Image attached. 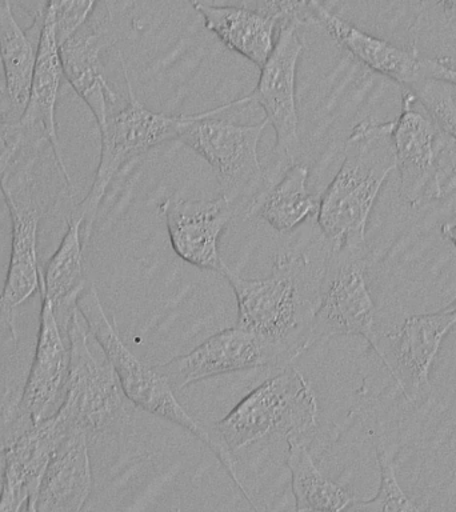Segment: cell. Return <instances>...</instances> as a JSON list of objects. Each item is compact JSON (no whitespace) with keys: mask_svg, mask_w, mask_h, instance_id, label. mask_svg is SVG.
Returning <instances> with one entry per match:
<instances>
[{"mask_svg":"<svg viewBox=\"0 0 456 512\" xmlns=\"http://www.w3.org/2000/svg\"><path fill=\"white\" fill-rule=\"evenodd\" d=\"M68 430L56 415L31 424L4 448L0 512H35L36 496L52 456Z\"/></svg>","mask_w":456,"mask_h":512,"instance_id":"obj_16","label":"cell"},{"mask_svg":"<svg viewBox=\"0 0 456 512\" xmlns=\"http://www.w3.org/2000/svg\"><path fill=\"white\" fill-rule=\"evenodd\" d=\"M266 366H279L275 355L258 336L238 326L210 336L186 355L158 364L175 391L214 376Z\"/></svg>","mask_w":456,"mask_h":512,"instance_id":"obj_14","label":"cell"},{"mask_svg":"<svg viewBox=\"0 0 456 512\" xmlns=\"http://www.w3.org/2000/svg\"><path fill=\"white\" fill-rule=\"evenodd\" d=\"M239 207L223 195L212 200L168 196L159 206L172 250L192 266L224 274L228 266L219 251V240Z\"/></svg>","mask_w":456,"mask_h":512,"instance_id":"obj_13","label":"cell"},{"mask_svg":"<svg viewBox=\"0 0 456 512\" xmlns=\"http://www.w3.org/2000/svg\"><path fill=\"white\" fill-rule=\"evenodd\" d=\"M43 299L34 363L20 400L31 424L51 418L62 406L70 367V348L64 344L62 326L50 300Z\"/></svg>","mask_w":456,"mask_h":512,"instance_id":"obj_18","label":"cell"},{"mask_svg":"<svg viewBox=\"0 0 456 512\" xmlns=\"http://www.w3.org/2000/svg\"><path fill=\"white\" fill-rule=\"evenodd\" d=\"M367 267V247L328 246L307 350L340 335L363 336L376 350L380 332L376 328V307L368 286Z\"/></svg>","mask_w":456,"mask_h":512,"instance_id":"obj_9","label":"cell"},{"mask_svg":"<svg viewBox=\"0 0 456 512\" xmlns=\"http://www.w3.org/2000/svg\"><path fill=\"white\" fill-rule=\"evenodd\" d=\"M287 466L291 472L292 494L296 511H344L355 502V496L327 478L316 466L308 440H287Z\"/></svg>","mask_w":456,"mask_h":512,"instance_id":"obj_25","label":"cell"},{"mask_svg":"<svg viewBox=\"0 0 456 512\" xmlns=\"http://www.w3.org/2000/svg\"><path fill=\"white\" fill-rule=\"evenodd\" d=\"M76 307L86 320L88 330L96 343L110 359L122 383L124 394L132 404L152 415L178 424L206 444L216 455L218 447L211 431L192 418L186 408L179 403L174 388L166 375L159 370L158 364L151 366L144 362L124 344L114 324L108 319L95 286L84 288L76 300Z\"/></svg>","mask_w":456,"mask_h":512,"instance_id":"obj_8","label":"cell"},{"mask_svg":"<svg viewBox=\"0 0 456 512\" xmlns=\"http://www.w3.org/2000/svg\"><path fill=\"white\" fill-rule=\"evenodd\" d=\"M38 148L24 147V160L20 163L19 154L12 160L0 179V190L6 200L11 218L10 263L0 306L4 311H12L39 287L42 272L39 270L38 226L40 214L34 198L35 180L32 178V162Z\"/></svg>","mask_w":456,"mask_h":512,"instance_id":"obj_11","label":"cell"},{"mask_svg":"<svg viewBox=\"0 0 456 512\" xmlns=\"http://www.w3.org/2000/svg\"><path fill=\"white\" fill-rule=\"evenodd\" d=\"M375 451L380 471L378 494L370 500L356 499L348 511H424V508L400 486L394 460L384 444L376 442Z\"/></svg>","mask_w":456,"mask_h":512,"instance_id":"obj_26","label":"cell"},{"mask_svg":"<svg viewBox=\"0 0 456 512\" xmlns=\"http://www.w3.org/2000/svg\"><path fill=\"white\" fill-rule=\"evenodd\" d=\"M88 326L78 307L66 326L70 367L62 406L56 416L68 430L91 436L123 432L132 422L135 406L124 394L114 366L104 354H94L88 343Z\"/></svg>","mask_w":456,"mask_h":512,"instance_id":"obj_4","label":"cell"},{"mask_svg":"<svg viewBox=\"0 0 456 512\" xmlns=\"http://www.w3.org/2000/svg\"><path fill=\"white\" fill-rule=\"evenodd\" d=\"M400 195L411 207L456 192V143L440 128L410 88L392 128Z\"/></svg>","mask_w":456,"mask_h":512,"instance_id":"obj_6","label":"cell"},{"mask_svg":"<svg viewBox=\"0 0 456 512\" xmlns=\"http://www.w3.org/2000/svg\"><path fill=\"white\" fill-rule=\"evenodd\" d=\"M92 490L86 432H68L52 456L36 496L35 512L82 510Z\"/></svg>","mask_w":456,"mask_h":512,"instance_id":"obj_20","label":"cell"},{"mask_svg":"<svg viewBox=\"0 0 456 512\" xmlns=\"http://www.w3.org/2000/svg\"><path fill=\"white\" fill-rule=\"evenodd\" d=\"M442 80L456 86V67L450 58H424L423 79Z\"/></svg>","mask_w":456,"mask_h":512,"instance_id":"obj_31","label":"cell"},{"mask_svg":"<svg viewBox=\"0 0 456 512\" xmlns=\"http://www.w3.org/2000/svg\"><path fill=\"white\" fill-rule=\"evenodd\" d=\"M440 232H442L443 238L450 240V242L454 244L456 250V215L452 222L443 224L442 228H440Z\"/></svg>","mask_w":456,"mask_h":512,"instance_id":"obj_34","label":"cell"},{"mask_svg":"<svg viewBox=\"0 0 456 512\" xmlns=\"http://www.w3.org/2000/svg\"><path fill=\"white\" fill-rule=\"evenodd\" d=\"M107 4V3H106ZM107 16H90L87 22L60 46L64 76L76 94L90 107L99 128L118 103V95L108 83L102 63V52L116 42L112 28L111 8Z\"/></svg>","mask_w":456,"mask_h":512,"instance_id":"obj_15","label":"cell"},{"mask_svg":"<svg viewBox=\"0 0 456 512\" xmlns=\"http://www.w3.org/2000/svg\"><path fill=\"white\" fill-rule=\"evenodd\" d=\"M327 250L316 262L307 252L278 255L266 278H243L230 267L223 274L238 303L236 326L258 336L279 366L291 364L307 351Z\"/></svg>","mask_w":456,"mask_h":512,"instance_id":"obj_1","label":"cell"},{"mask_svg":"<svg viewBox=\"0 0 456 512\" xmlns=\"http://www.w3.org/2000/svg\"><path fill=\"white\" fill-rule=\"evenodd\" d=\"M310 168L294 163L274 183L267 184L250 203L246 218H259L276 231H294L311 216L318 215L320 196L308 190Z\"/></svg>","mask_w":456,"mask_h":512,"instance_id":"obj_22","label":"cell"},{"mask_svg":"<svg viewBox=\"0 0 456 512\" xmlns=\"http://www.w3.org/2000/svg\"><path fill=\"white\" fill-rule=\"evenodd\" d=\"M0 66H2V64H0Z\"/></svg>","mask_w":456,"mask_h":512,"instance_id":"obj_37","label":"cell"},{"mask_svg":"<svg viewBox=\"0 0 456 512\" xmlns=\"http://www.w3.org/2000/svg\"><path fill=\"white\" fill-rule=\"evenodd\" d=\"M298 24L288 23L279 27L274 50L267 62L260 67L256 88L246 96L248 103H258L266 114L268 126L275 130L276 160L267 184L274 183L280 176L282 158L294 164L300 154L299 115L296 106V72L304 50V43L298 32Z\"/></svg>","mask_w":456,"mask_h":512,"instance_id":"obj_10","label":"cell"},{"mask_svg":"<svg viewBox=\"0 0 456 512\" xmlns=\"http://www.w3.org/2000/svg\"><path fill=\"white\" fill-rule=\"evenodd\" d=\"M240 107H246L242 98L199 114L183 115L176 138L210 164L222 195L238 207L247 206L267 186L258 154L267 120L239 124L219 118Z\"/></svg>","mask_w":456,"mask_h":512,"instance_id":"obj_5","label":"cell"},{"mask_svg":"<svg viewBox=\"0 0 456 512\" xmlns=\"http://www.w3.org/2000/svg\"><path fill=\"white\" fill-rule=\"evenodd\" d=\"M423 10L438 11L448 22H456V0H422Z\"/></svg>","mask_w":456,"mask_h":512,"instance_id":"obj_32","label":"cell"},{"mask_svg":"<svg viewBox=\"0 0 456 512\" xmlns=\"http://www.w3.org/2000/svg\"><path fill=\"white\" fill-rule=\"evenodd\" d=\"M407 88L414 92L435 122L456 143V102L450 84L426 78Z\"/></svg>","mask_w":456,"mask_h":512,"instance_id":"obj_27","label":"cell"},{"mask_svg":"<svg viewBox=\"0 0 456 512\" xmlns=\"http://www.w3.org/2000/svg\"><path fill=\"white\" fill-rule=\"evenodd\" d=\"M202 15L204 27L232 52L244 56L259 68L275 47L279 23L248 7L218 6L191 0Z\"/></svg>","mask_w":456,"mask_h":512,"instance_id":"obj_21","label":"cell"},{"mask_svg":"<svg viewBox=\"0 0 456 512\" xmlns=\"http://www.w3.org/2000/svg\"><path fill=\"white\" fill-rule=\"evenodd\" d=\"M394 122L362 120L344 146L342 166L320 196L318 224L328 246L366 248L368 219L388 176L396 170Z\"/></svg>","mask_w":456,"mask_h":512,"instance_id":"obj_3","label":"cell"},{"mask_svg":"<svg viewBox=\"0 0 456 512\" xmlns=\"http://www.w3.org/2000/svg\"><path fill=\"white\" fill-rule=\"evenodd\" d=\"M83 219L71 214L68 230L58 250L47 264L42 280L43 298L54 307L56 319L66 331L68 319L76 308V300L86 288L84 282V244L82 236Z\"/></svg>","mask_w":456,"mask_h":512,"instance_id":"obj_23","label":"cell"},{"mask_svg":"<svg viewBox=\"0 0 456 512\" xmlns=\"http://www.w3.org/2000/svg\"><path fill=\"white\" fill-rule=\"evenodd\" d=\"M455 326L456 312L448 306L431 314L408 316L395 332L379 335L375 354L407 402H418L430 390L431 368Z\"/></svg>","mask_w":456,"mask_h":512,"instance_id":"obj_12","label":"cell"},{"mask_svg":"<svg viewBox=\"0 0 456 512\" xmlns=\"http://www.w3.org/2000/svg\"><path fill=\"white\" fill-rule=\"evenodd\" d=\"M98 0H47L44 14L54 23L59 46L70 39L94 14Z\"/></svg>","mask_w":456,"mask_h":512,"instance_id":"obj_28","label":"cell"},{"mask_svg":"<svg viewBox=\"0 0 456 512\" xmlns=\"http://www.w3.org/2000/svg\"><path fill=\"white\" fill-rule=\"evenodd\" d=\"M119 60L127 84L128 100L126 106L112 111L106 123L99 128L102 147L94 183L83 202L72 211V214L83 219L82 236L86 247L90 242L100 203L115 176L126 164L139 159L152 148L176 140L183 119V115H167L144 106L132 88L126 63L120 52Z\"/></svg>","mask_w":456,"mask_h":512,"instance_id":"obj_7","label":"cell"},{"mask_svg":"<svg viewBox=\"0 0 456 512\" xmlns=\"http://www.w3.org/2000/svg\"><path fill=\"white\" fill-rule=\"evenodd\" d=\"M450 307L456 312V300L454 303L450 304Z\"/></svg>","mask_w":456,"mask_h":512,"instance_id":"obj_36","label":"cell"},{"mask_svg":"<svg viewBox=\"0 0 456 512\" xmlns=\"http://www.w3.org/2000/svg\"><path fill=\"white\" fill-rule=\"evenodd\" d=\"M0 64L11 116L19 122L30 98L36 50L16 22L10 0H0Z\"/></svg>","mask_w":456,"mask_h":512,"instance_id":"obj_24","label":"cell"},{"mask_svg":"<svg viewBox=\"0 0 456 512\" xmlns=\"http://www.w3.org/2000/svg\"><path fill=\"white\" fill-rule=\"evenodd\" d=\"M26 147L18 122L11 116L6 88L0 91V179L20 150Z\"/></svg>","mask_w":456,"mask_h":512,"instance_id":"obj_29","label":"cell"},{"mask_svg":"<svg viewBox=\"0 0 456 512\" xmlns=\"http://www.w3.org/2000/svg\"><path fill=\"white\" fill-rule=\"evenodd\" d=\"M318 400L314 388L298 368L283 370L259 384L222 420L210 428L218 447L216 458L255 510L251 495L240 482L235 455L264 440L306 439L318 426Z\"/></svg>","mask_w":456,"mask_h":512,"instance_id":"obj_2","label":"cell"},{"mask_svg":"<svg viewBox=\"0 0 456 512\" xmlns=\"http://www.w3.org/2000/svg\"><path fill=\"white\" fill-rule=\"evenodd\" d=\"M310 14L352 58L376 74L387 76L402 87H410L423 79L424 58L419 55L416 47L404 50L394 43L368 34L328 10L318 0H312Z\"/></svg>","mask_w":456,"mask_h":512,"instance_id":"obj_19","label":"cell"},{"mask_svg":"<svg viewBox=\"0 0 456 512\" xmlns=\"http://www.w3.org/2000/svg\"><path fill=\"white\" fill-rule=\"evenodd\" d=\"M452 431H450V435L447 436V443H448V452L450 454L454 455V459H452V467H451V482L455 484L454 492H456V427L451 428Z\"/></svg>","mask_w":456,"mask_h":512,"instance_id":"obj_33","label":"cell"},{"mask_svg":"<svg viewBox=\"0 0 456 512\" xmlns=\"http://www.w3.org/2000/svg\"><path fill=\"white\" fill-rule=\"evenodd\" d=\"M248 0H214L212 4H218V6H240L246 7Z\"/></svg>","mask_w":456,"mask_h":512,"instance_id":"obj_35","label":"cell"},{"mask_svg":"<svg viewBox=\"0 0 456 512\" xmlns=\"http://www.w3.org/2000/svg\"><path fill=\"white\" fill-rule=\"evenodd\" d=\"M311 2L312 0H248L246 7L276 20L279 27L288 23L300 26L311 16Z\"/></svg>","mask_w":456,"mask_h":512,"instance_id":"obj_30","label":"cell"},{"mask_svg":"<svg viewBox=\"0 0 456 512\" xmlns=\"http://www.w3.org/2000/svg\"><path fill=\"white\" fill-rule=\"evenodd\" d=\"M63 75L60 46L56 39L54 23L48 16L43 15L38 47H36V64L30 98H28L26 110L20 116L18 127L26 146L38 148L43 140L50 143L60 172L67 186H70L71 179L64 164L55 118L56 102H58Z\"/></svg>","mask_w":456,"mask_h":512,"instance_id":"obj_17","label":"cell"}]
</instances>
